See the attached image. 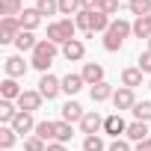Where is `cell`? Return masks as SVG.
Masks as SVG:
<instances>
[{
	"label": "cell",
	"instance_id": "obj_11",
	"mask_svg": "<svg viewBox=\"0 0 151 151\" xmlns=\"http://www.w3.org/2000/svg\"><path fill=\"white\" fill-rule=\"evenodd\" d=\"M80 130H83L86 136H95L98 130H104V119H101L98 113H86L83 122H80Z\"/></svg>",
	"mask_w": 151,
	"mask_h": 151
},
{
	"label": "cell",
	"instance_id": "obj_17",
	"mask_svg": "<svg viewBox=\"0 0 151 151\" xmlns=\"http://www.w3.org/2000/svg\"><path fill=\"white\" fill-rule=\"evenodd\" d=\"M83 86H86L83 74H65V77H62V92L65 95H77Z\"/></svg>",
	"mask_w": 151,
	"mask_h": 151
},
{
	"label": "cell",
	"instance_id": "obj_1",
	"mask_svg": "<svg viewBox=\"0 0 151 151\" xmlns=\"http://www.w3.org/2000/svg\"><path fill=\"white\" fill-rule=\"evenodd\" d=\"M133 33V24H127L124 18H116L113 24H110V30L104 33V47L110 50V53H116V50H122V45H124V39Z\"/></svg>",
	"mask_w": 151,
	"mask_h": 151
},
{
	"label": "cell",
	"instance_id": "obj_24",
	"mask_svg": "<svg viewBox=\"0 0 151 151\" xmlns=\"http://www.w3.org/2000/svg\"><path fill=\"white\" fill-rule=\"evenodd\" d=\"M36 136L39 139H45V142H56V122H39L36 124Z\"/></svg>",
	"mask_w": 151,
	"mask_h": 151
},
{
	"label": "cell",
	"instance_id": "obj_22",
	"mask_svg": "<svg viewBox=\"0 0 151 151\" xmlns=\"http://www.w3.org/2000/svg\"><path fill=\"white\" fill-rule=\"evenodd\" d=\"M122 86H127V89L142 86V71H139V68H124V71H122Z\"/></svg>",
	"mask_w": 151,
	"mask_h": 151
},
{
	"label": "cell",
	"instance_id": "obj_32",
	"mask_svg": "<svg viewBox=\"0 0 151 151\" xmlns=\"http://www.w3.org/2000/svg\"><path fill=\"white\" fill-rule=\"evenodd\" d=\"M89 21H92V12H89V9H80V12H77V18H74L77 30H83L86 36H89Z\"/></svg>",
	"mask_w": 151,
	"mask_h": 151
},
{
	"label": "cell",
	"instance_id": "obj_31",
	"mask_svg": "<svg viewBox=\"0 0 151 151\" xmlns=\"http://www.w3.org/2000/svg\"><path fill=\"white\" fill-rule=\"evenodd\" d=\"M83 9V0H59V12L62 15H77Z\"/></svg>",
	"mask_w": 151,
	"mask_h": 151
},
{
	"label": "cell",
	"instance_id": "obj_20",
	"mask_svg": "<svg viewBox=\"0 0 151 151\" xmlns=\"http://www.w3.org/2000/svg\"><path fill=\"white\" fill-rule=\"evenodd\" d=\"M89 95H92V101H95V104H104V101H110V98H113L116 92H113V86H110V83L104 80V83L92 86V92H89Z\"/></svg>",
	"mask_w": 151,
	"mask_h": 151
},
{
	"label": "cell",
	"instance_id": "obj_15",
	"mask_svg": "<svg viewBox=\"0 0 151 151\" xmlns=\"http://www.w3.org/2000/svg\"><path fill=\"white\" fill-rule=\"evenodd\" d=\"M21 86H18V80L15 77H6L3 83H0V98H3V101H18L21 98Z\"/></svg>",
	"mask_w": 151,
	"mask_h": 151
},
{
	"label": "cell",
	"instance_id": "obj_18",
	"mask_svg": "<svg viewBox=\"0 0 151 151\" xmlns=\"http://www.w3.org/2000/svg\"><path fill=\"white\" fill-rule=\"evenodd\" d=\"M18 18H21V27H24V30H30V33L42 24V12H39V9H24Z\"/></svg>",
	"mask_w": 151,
	"mask_h": 151
},
{
	"label": "cell",
	"instance_id": "obj_10",
	"mask_svg": "<svg viewBox=\"0 0 151 151\" xmlns=\"http://www.w3.org/2000/svg\"><path fill=\"white\" fill-rule=\"evenodd\" d=\"M9 127H12L15 133H21V136H24V133H30V130H36V122H33V113H24V110H21V113L15 116V122H12Z\"/></svg>",
	"mask_w": 151,
	"mask_h": 151
},
{
	"label": "cell",
	"instance_id": "obj_42",
	"mask_svg": "<svg viewBox=\"0 0 151 151\" xmlns=\"http://www.w3.org/2000/svg\"><path fill=\"white\" fill-rule=\"evenodd\" d=\"M127 3H133V0H127Z\"/></svg>",
	"mask_w": 151,
	"mask_h": 151
},
{
	"label": "cell",
	"instance_id": "obj_39",
	"mask_svg": "<svg viewBox=\"0 0 151 151\" xmlns=\"http://www.w3.org/2000/svg\"><path fill=\"white\" fill-rule=\"evenodd\" d=\"M136 151H151V139H142V142H136Z\"/></svg>",
	"mask_w": 151,
	"mask_h": 151
},
{
	"label": "cell",
	"instance_id": "obj_28",
	"mask_svg": "<svg viewBox=\"0 0 151 151\" xmlns=\"http://www.w3.org/2000/svg\"><path fill=\"white\" fill-rule=\"evenodd\" d=\"M133 116H136V122H151V101H136V107H133Z\"/></svg>",
	"mask_w": 151,
	"mask_h": 151
},
{
	"label": "cell",
	"instance_id": "obj_30",
	"mask_svg": "<svg viewBox=\"0 0 151 151\" xmlns=\"http://www.w3.org/2000/svg\"><path fill=\"white\" fill-rule=\"evenodd\" d=\"M36 9L42 12V18L45 15H56L59 12V0H36Z\"/></svg>",
	"mask_w": 151,
	"mask_h": 151
},
{
	"label": "cell",
	"instance_id": "obj_16",
	"mask_svg": "<svg viewBox=\"0 0 151 151\" xmlns=\"http://www.w3.org/2000/svg\"><path fill=\"white\" fill-rule=\"evenodd\" d=\"M110 24H113V18H110L107 12H92V21H89V36H95V33H107V30H110Z\"/></svg>",
	"mask_w": 151,
	"mask_h": 151
},
{
	"label": "cell",
	"instance_id": "obj_40",
	"mask_svg": "<svg viewBox=\"0 0 151 151\" xmlns=\"http://www.w3.org/2000/svg\"><path fill=\"white\" fill-rule=\"evenodd\" d=\"M47 151H65L62 142H47Z\"/></svg>",
	"mask_w": 151,
	"mask_h": 151
},
{
	"label": "cell",
	"instance_id": "obj_5",
	"mask_svg": "<svg viewBox=\"0 0 151 151\" xmlns=\"http://www.w3.org/2000/svg\"><path fill=\"white\" fill-rule=\"evenodd\" d=\"M42 101H45V98H42L39 89H24L15 104H18V110H24V113H36V110L42 107Z\"/></svg>",
	"mask_w": 151,
	"mask_h": 151
},
{
	"label": "cell",
	"instance_id": "obj_41",
	"mask_svg": "<svg viewBox=\"0 0 151 151\" xmlns=\"http://www.w3.org/2000/svg\"><path fill=\"white\" fill-rule=\"evenodd\" d=\"M148 50H151V39H148Z\"/></svg>",
	"mask_w": 151,
	"mask_h": 151
},
{
	"label": "cell",
	"instance_id": "obj_14",
	"mask_svg": "<svg viewBox=\"0 0 151 151\" xmlns=\"http://www.w3.org/2000/svg\"><path fill=\"white\" fill-rule=\"evenodd\" d=\"M3 68H6V77H24V74H27V62L21 56H6Z\"/></svg>",
	"mask_w": 151,
	"mask_h": 151
},
{
	"label": "cell",
	"instance_id": "obj_43",
	"mask_svg": "<svg viewBox=\"0 0 151 151\" xmlns=\"http://www.w3.org/2000/svg\"><path fill=\"white\" fill-rule=\"evenodd\" d=\"M148 89H151V83H148Z\"/></svg>",
	"mask_w": 151,
	"mask_h": 151
},
{
	"label": "cell",
	"instance_id": "obj_23",
	"mask_svg": "<svg viewBox=\"0 0 151 151\" xmlns=\"http://www.w3.org/2000/svg\"><path fill=\"white\" fill-rule=\"evenodd\" d=\"M21 12H24L21 0H0V15L3 18H18Z\"/></svg>",
	"mask_w": 151,
	"mask_h": 151
},
{
	"label": "cell",
	"instance_id": "obj_33",
	"mask_svg": "<svg viewBox=\"0 0 151 151\" xmlns=\"http://www.w3.org/2000/svg\"><path fill=\"white\" fill-rule=\"evenodd\" d=\"M71 136H74V133H71V124H68V122H56V142L65 145Z\"/></svg>",
	"mask_w": 151,
	"mask_h": 151
},
{
	"label": "cell",
	"instance_id": "obj_3",
	"mask_svg": "<svg viewBox=\"0 0 151 151\" xmlns=\"http://www.w3.org/2000/svg\"><path fill=\"white\" fill-rule=\"evenodd\" d=\"M53 56H56V45H53V42H47V39H39V45H36V50H33V56H30V65L47 74V68H50Z\"/></svg>",
	"mask_w": 151,
	"mask_h": 151
},
{
	"label": "cell",
	"instance_id": "obj_34",
	"mask_svg": "<svg viewBox=\"0 0 151 151\" xmlns=\"http://www.w3.org/2000/svg\"><path fill=\"white\" fill-rule=\"evenodd\" d=\"M24 151H47V145H45V139H39V136L33 133V136L24 139Z\"/></svg>",
	"mask_w": 151,
	"mask_h": 151
},
{
	"label": "cell",
	"instance_id": "obj_19",
	"mask_svg": "<svg viewBox=\"0 0 151 151\" xmlns=\"http://www.w3.org/2000/svg\"><path fill=\"white\" fill-rule=\"evenodd\" d=\"M36 45H39V39H36L30 30H21V33H18V39H15V47H18L21 53H24V50H30V53H33V50H36Z\"/></svg>",
	"mask_w": 151,
	"mask_h": 151
},
{
	"label": "cell",
	"instance_id": "obj_36",
	"mask_svg": "<svg viewBox=\"0 0 151 151\" xmlns=\"http://www.w3.org/2000/svg\"><path fill=\"white\" fill-rule=\"evenodd\" d=\"M142 74H151V50H145V53H139V65H136Z\"/></svg>",
	"mask_w": 151,
	"mask_h": 151
},
{
	"label": "cell",
	"instance_id": "obj_4",
	"mask_svg": "<svg viewBox=\"0 0 151 151\" xmlns=\"http://www.w3.org/2000/svg\"><path fill=\"white\" fill-rule=\"evenodd\" d=\"M21 30H24L21 27V18H0V45L15 42Z\"/></svg>",
	"mask_w": 151,
	"mask_h": 151
},
{
	"label": "cell",
	"instance_id": "obj_38",
	"mask_svg": "<svg viewBox=\"0 0 151 151\" xmlns=\"http://www.w3.org/2000/svg\"><path fill=\"white\" fill-rule=\"evenodd\" d=\"M119 6H122V0H104L101 12H107V15H116V12H119Z\"/></svg>",
	"mask_w": 151,
	"mask_h": 151
},
{
	"label": "cell",
	"instance_id": "obj_9",
	"mask_svg": "<svg viewBox=\"0 0 151 151\" xmlns=\"http://www.w3.org/2000/svg\"><path fill=\"white\" fill-rule=\"evenodd\" d=\"M62 56H65L68 62H77V59H83V56H86V47H83V42H80V39H71V42H65V45H62Z\"/></svg>",
	"mask_w": 151,
	"mask_h": 151
},
{
	"label": "cell",
	"instance_id": "obj_7",
	"mask_svg": "<svg viewBox=\"0 0 151 151\" xmlns=\"http://www.w3.org/2000/svg\"><path fill=\"white\" fill-rule=\"evenodd\" d=\"M113 104H116V110H119V113H122V110H133V107H136V95H133V89L119 86V89H116V95H113Z\"/></svg>",
	"mask_w": 151,
	"mask_h": 151
},
{
	"label": "cell",
	"instance_id": "obj_8",
	"mask_svg": "<svg viewBox=\"0 0 151 151\" xmlns=\"http://www.w3.org/2000/svg\"><path fill=\"white\" fill-rule=\"evenodd\" d=\"M104 133H110V136H122V133H127V122L122 119V113H113V116H107L104 119Z\"/></svg>",
	"mask_w": 151,
	"mask_h": 151
},
{
	"label": "cell",
	"instance_id": "obj_27",
	"mask_svg": "<svg viewBox=\"0 0 151 151\" xmlns=\"http://www.w3.org/2000/svg\"><path fill=\"white\" fill-rule=\"evenodd\" d=\"M15 139H18V133H15L9 124H3V127H0V148H3V151H9V148L15 145Z\"/></svg>",
	"mask_w": 151,
	"mask_h": 151
},
{
	"label": "cell",
	"instance_id": "obj_37",
	"mask_svg": "<svg viewBox=\"0 0 151 151\" xmlns=\"http://www.w3.org/2000/svg\"><path fill=\"white\" fill-rule=\"evenodd\" d=\"M107 151H133V148H130V142H127V139H113Z\"/></svg>",
	"mask_w": 151,
	"mask_h": 151
},
{
	"label": "cell",
	"instance_id": "obj_6",
	"mask_svg": "<svg viewBox=\"0 0 151 151\" xmlns=\"http://www.w3.org/2000/svg\"><path fill=\"white\" fill-rule=\"evenodd\" d=\"M39 92H42V98L53 101V98L62 92V80L53 77V74H42V80H39Z\"/></svg>",
	"mask_w": 151,
	"mask_h": 151
},
{
	"label": "cell",
	"instance_id": "obj_12",
	"mask_svg": "<svg viewBox=\"0 0 151 151\" xmlns=\"http://www.w3.org/2000/svg\"><path fill=\"white\" fill-rule=\"evenodd\" d=\"M83 80H86L89 86L104 83V65H98V62H86V65H83Z\"/></svg>",
	"mask_w": 151,
	"mask_h": 151
},
{
	"label": "cell",
	"instance_id": "obj_25",
	"mask_svg": "<svg viewBox=\"0 0 151 151\" xmlns=\"http://www.w3.org/2000/svg\"><path fill=\"white\" fill-rule=\"evenodd\" d=\"M133 36H136V39H151V15L133 21Z\"/></svg>",
	"mask_w": 151,
	"mask_h": 151
},
{
	"label": "cell",
	"instance_id": "obj_26",
	"mask_svg": "<svg viewBox=\"0 0 151 151\" xmlns=\"http://www.w3.org/2000/svg\"><path fill=\"white\" fill-rule=\"evenodd\" d=\"M18 113H21V110H15L12 101H0V122H3V124H12Z\"/></svg>",
	"mask_w": 151,
	"mask_h": 151
},
{
	"label": "cell",
	"instance_id": "obj_35",
	"mask_svg": "<svg viewBox=\"0 0 151 151\" xmlns=\"http://www.w3.org/2000/svg\"><path fill=\"white\" fill-rule=\"evenodd\" d=\"M83 151H104V139L95 133V136H86L83 139Z\"/></svg>",
	"mask_w": 151,
	"mask_h": 151
},
{
	"label": "cell",
	"instance_id": "obj_21",
	"mask_svg": "<svg viewBox=\"0 0 151 151\" xmlns=\"http://www.w3.org/2000/svg\"><path fill=\"white\" fill-rule=\"evenodd\" d=\"M124 136L133 139V142H142V139H148V124H145V122H130Z\"/></svg>",
	"mask_w": 151,
	"mask_h": 151
},
{
	"label": "cell",
	"instance_id": "obj_29",
	"mask_svg": "<svg viewBox=\"0 0 151 151\" xmlns=\"http://www.w3.org/2000/svg\"><path fill=\"white\" fill-rule=\"evenodd\" d=\"M127 9L136 18H145V15H151V0H133V3H127Z\"/></svg>",
	"mask_w": 151,
	"mask_h": 151
},
{
	"label": "cell",
	"instance_id": "obj_13",
	"mask_svg": "<svg viewBox=\"0 0 151 151\" xmlns=\"http://www.w3.org/2000/svg\"><path fill=\"white\" fill-rule=\"evenodd\" d=\"M83 107L77 104V101H65L62 104V122H68V124H74V122H83Z\"/></svg>",
	"mask_w": 151,
	"mask_h": 151
},
{
	"label": "cell",
	"instance_id": "obj_2",
	"mask_svg": "<svg viewBox=\"0 0 151 151\" xmlns=\"http://www.w3.org/2000/svg\"><path fill=\"white\" fill-rule=\"evenodd\" d=\"M74 33H77L74 18H59V21L47 24V42H53V45H65V42H71Z\"/></svg>",
	"mask_w": 151,
	"mask_h": 151
}]
</instances>
